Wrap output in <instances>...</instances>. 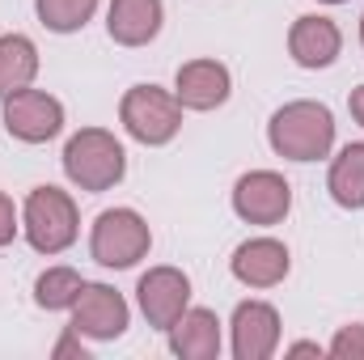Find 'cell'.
Wrapping results in <instances>:
<instances>
[{
  "instance_id": "6da1fadb",
  "label": "cell",
  "mask_w": 364,
  "mask_h": 360,
  "mask_svg": "<svg viewBox=\"0 0 364 360\" xmlns=\"http://www.w3.org/2000/svg\"><path fill=\"white\" fill-rule=\"evenodd\" d=\"M335 140V119L322 102H292L275 110L272 119V149L292 162H318L326 157Z\"/></svg>"
},
{
  "instance_id": "7a4b0ae2",
  "label": "cell",
  "mask_w": 364,
  "mask_h": 360,
  "mask_svg": "<svg viewBox=\"0 0 364 360\" xmlns=\"http://www.w3.org/2000/svg\"><path fill=\"white\" fill-rule=\"evenodd\" d=\"M64 170L81 191H106L123 179V149L110 132L102 127H85L68 140L64 149Z\"/></svg>"
},
{
  "instance_id": "3957f363",
  "label": "cell",
  "mask_w": 364,
  "mask_h": 360,
  "mask_svg": "<svg viewBox=\"0 0 364 360\" xmlns=\"http://www.w3.org/2000/svg\"><path fill=\"white\" fill-rule=\"evenodd\" d=\"M26 238L43 255H60L64 246H73V238H77L73 199L64 191H55V186L30 191V199H26Z\"/></svg>"
},
{
  "instance_id": "277c9868",
  "label": "cell",
  "mask_w": 364,
  "mask_h": 360,
  "mask_svg": "<svg viewBox=\"0 0 364 360\" xmlns=\"http://www.w3.org/2000/svg\"><path fill=\"white\" fill-rule=\"evenodd\" d=\"M123 127L140 140V144H166L174 140V132L182 127V102L170 97L157 85H136L123 97Z\"/></svg>"
},
{
  "instance_id": "5b68a950",
  "label": "cell",
  "mask_w": 364,
  "mask_h": 360,
  "mask_svg": "<svg viewBox=\"0 0 364 360\" xmlns=\"http://www.w3.org/2000/svg\"><path fill=\"white\" fill-rule=\"evenodd\" d=\"M149 255V225L132 208L102 212L93 225V259L102 268H132Z\"/></svg>"
},
{
  "instance_id": "8992f818",
  "label": "cell",
  "mask_w": 364,
  "mask_h": 360,
  "mask_svg": "<svg viewBox=\"0 0 364 360\" xmlns=\"http://www.w3.org/2000/svg\"><path fill=\"white\" fill-rule=\"evenodd\" d=\"M288 203H292V191L272 170L246 174V179L237 182V191H233V208L250 225H275V221H284L288 216Z\"/></svg>"
},
{
  "instance_id": "52a82bcc",
  "label": "cell",
  "mask_w": 364,
  "mask_h": 360,
  "mask_svg": "<svg viewBox=\"0 0 364 360\" xmlns=\"http://www.w3.org/2000/svg\"><path fill=\"white\" fill-rule=\"evenodd\" d=\"M4 123H9V132L17 140L38 144V140H51L60 132L64 106L38 90H17V93H9V102H4Z\"/></svg>"
},
{
  "instance_id": "ba28073f",
  "label": "cell",
  "mask_w": 364,
  "mask_h": 360,
  "mask_svg": "<svg viewBox=\"0 0 364 360\" xmlns=\"http://www.w3.org/2000/svg\"><path fill=\"white\" fill-rule=\"evenodd\" d=\"M73 309H77V314H73L77 335L114 339V335H123V327H127V301H123L114 288H106V284H85Z\"/></svg>"
},
{
  "instance_id": "9c48e42d",
  "label": "cell",
  "mask_w": 364,
  "mask_h": 360,
  "mask_svg": "<svg viewBox=\"0 0 364 360\" xmlns=\"http://www.w3.org/2000/svg\"><path fill=\"white\" fill-rule=\"evenodd\" d=\"M186 297H191V284L174 268H153L140 280V309H144L149 327L170 331L178 322V314L186 309Z\"/></svg>"
},
{
  "instance_id": "30bf717a",
  "label": "cell",
  "mask_w": 364,
  "mask_h": 360,
  "mask_svg": "<svg viewBox=\"0 0 364 360\" xmlns=\"http://www.w3.org/2000/svg\"><path fill=\"white\" fill-rule=\"evenodd\" d=\"M279 344V314L263 301H246L233 314V352L237 360H267Z\"/></svg>"
},
{
  "instance_id": "8fae6325",
  "label": "cell",
  "mask_w": 364,
  "mask_h": 360,
  "mask_svg": "<svg viewBox=\"0 0 364 360\" xmlns=\"http://www.w3.org/2000/svg\"><path fill=\"white\" fill-rule=\"evenodd\" d=\"M288 51L301 68H326L339 55V26L331 17H301L288 34Z\"/></svg>"
},
{
  "instance_id": "7c38bea8",
  "label": "cell",
  "mask_w": 364,
  "mask_h": 360,
  "mask_svg": "<svg viewBox=\"0 0 364 360\" xmlns=\"http://www.w3.org/2000/svg\"><path fill=\"white\" fill-rule=\"evenodd\" d=\"M233 275L250 288H272L288 275V250L272 242V238H259V242H246L237 246L233 255Z\"/></svg>"
},
{
  "instance_id": "4fadbf2b",
  "label": "cell",
  "mask_w": 364,
  "mask_h": 360,
  "mask_svg": "<svg viewBox=\"0 0 364 360\" xmlns=\"http://www.w3.org/2000/svg\"><path fill=\"white\" fill-rule=\"evenodd\" d=\"M229 97V73L216 60H195L178 68V102L191 110H212Z\"/></svg>"
},
{
  "instance_id": "5bb4252c",
  "label": "cell",
  "mask_w": 364,
  "mask_h": 360,
  "mask_svg": "<svg viewBox=\"0 0 364 360\" xmlns=\"http://www.w3.org/2000/svg\"><path fill=\"white\" fill-rule=\"evenodd\" d=\"M106 30L123 47H144L161 30V0H114Z\"/></svg>"
},
{
  "instance_id": "9a60e30c",
  "label": "cell",
  "mask_w": 364,
  "mask_h": 360,
  "mask_svg": "<svg viewBox=\"0 0 364 360\" xmlns=\"http://www.w3.org/2000/svg\"><path fill=\"white\" fill-rule=\"evenodd\" d=\"M170 331H174V339H170L174 352L186 360H212L220 352V322L212 309H182Z\"/></svg>"
},
{
  "instance_id": "2e32d148",
  "label": "cell",
  "mask_w": 364,
  "mask_h": 360,
  "mask_svg": "<svg viewBox=\"0 0 364 360\" xmlns=\"http://www.w3.org/2000/svg\"><path fill=\"white\" fill-rule=\"evenodd\" d=\"M34 73H38V51H34V43L21 38V34H4V38H0V97L26 90V85L34 81Z\"/></svg>"
},
{
  "instance_id": "e0dca14e",
  "label": "cell",
  "mask_w": 364,
  "mask_h": 360,
  "mask_svg": "<svg viewBox=\"0 0 364 360\" xmlns=\"http://www.w3.org/2000/svg\"><path fill=\"white\" fill-rule=\"evenodd\" d=\"M331 195L343 208H364V144H348L331 166Z\"/></svg>"
},
{
  "instance_id": "ac0fdd59",
  "label": "cell",
  "mask_w": 364,
  "mask_h": 360,
  "mask_svg": "<svg viewBox=\"0 0 364 360\" xmlns=\"http://www.w3.org/2000/svg\"><path fill=\"white\" fill-rule=\"evenodd\" d=\"M81 275L68 268H51L47 275H38V284H34V297H38V305H47V309H64V305H77V297H81Z\"/></svg>"
},
{
  "instance_id": "d6986e66",
  "label": "cell",
  "mask_w": 364,
  "mask_h": 360,
  "mask_svg": "<svg viewBox=\"0 0 364 360\" xmlns=\"http://www.w3.org/2000/svg\"><path fill=\"white\" fill-rule=\"evenodd\" d=\"M97 0H38V17L47 30L55 34H68V30H81L93 17Z\"/></svg>"
},
{
  "instance_id": "ffe728a7",
  "label": "cell",
  "mask_w": 364,
  "mask_h": 360,
  "mask_svg": "<svg viewBox=\"0 0 364 360\" xmlns=\"http://www.w3.org/2000/svg\"><path fill=\"white\" fill-rule=\"evenodd\" d=\"M331 356L339 360H364V327H343L331 344Z\"/></svg>"
},
{
  "instance_id": "44dd1931",
  "label": "cell",
  "mask_w": 364,
  "mask_h": 360,
  "mask_svg": "<svg viewBox=\"0 0 364 360\" xmlns=\"http://www.w3.org/2000/svg\"><path fill=\"white\" fill-rule=\"evenodd\" d=\"M13 233H17V212H13V199L0 191V246L13 242Z\"/></svg>"
},
{
  "instance_id": "7402d4cb",
  "label": "cell",
  "mask_w": 364,
  "mask_h": 360,
  "mask_svg": "<svg viewBox=\"0 0 364 360\" xmlns=\"http://www.w3.org/2000/svg\"><path fill=\"white\" fill-rule=\"evenodd\" d=\"M352 115H356V123H364V85L352 93Z\"/></svg>"
},
{
  "instance_id": "603a6c76",
  "label": "cell",
  "mask_w": 364,
  "mask_h": 360,
  "mask_svg": "<svg viewBox=\"0 0 364 360\" xmlns=\"http://www.w3.org/2000/svg\"><path fill=\"white\" fill-rule=\"evenodd\" d=\"M318 352H322L318 344H296V348H292V356H318Z\"/></svg>"
},
{
  "instance_id": "cb8c5ba5",
  "label": "cell",
  "mask_w": 364,
  "mask_h": 360,
  "mask_svg": "<svg viewBox=\"0 0 364 360\" xmlns=\"http://www.w3.org/2000/svg\"><path fill=\"white\" fill-rule=\"evenodd\" d=\"M73 352H77V344H73V339H64V344L55 348V356H73Z\"/></svg>"
},
{
  "instance_id": "d4e9b609",
  "label": "cell",
  "mask_w": 364,
  "mask_h": 360,
  "mask_svg": "<svg viewBox=\"0 0 364 360\" xmlns=\"http://www.w3.org/2000/svg\"><path fill=\"white\" fill-rule=\"evenodd\" d=\"M326 4H339V0H326Z\"/></svg>"
},
{
  "instance_id": "484cf974",
  "label": "cell",
  "mask_w": 364,
  "mask_h": 360,
  "mask_svg": "<svg viewBox=\"0 0 364 360\" xmlns=\"http://www.w3.org/2000/svg\"><path fill=\"white\" fill-rule=\"evenodd\" d=\"M360 34H364V21H360Z\"/></svg>"
}]
</instances>
